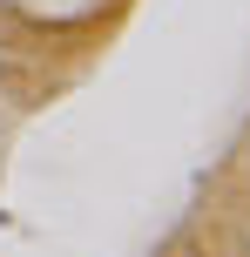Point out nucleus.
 <instances>
[{"label": "nucleus", "mask_w": 250, "mask_h": 257, "mask_svg": "<svg viewBox=\"0 0 250 257\" xmlns=\"http://www.w3.org/2000/svg\"><path fill=\"white\" fill-rule=\"evenodd\" d=\"M0 81H7V54H0Z\"/></svg>", "instance_id": "f257e3e1"}]
</instances>
